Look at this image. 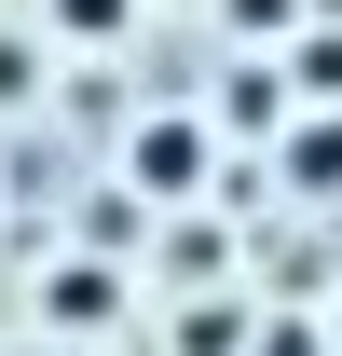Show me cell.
<instances>
[{"instance_id": "6da1fadb", "label": "cell", "mask_w": 342, "mask_h": 356, "mask_svg": "<svg viewBox=\"0 0 342 356\" xmlns=\"http://www.w3.org/2000/svg\"><path fill=\"white\" fill-rule=\"evenodd\" d=\"M124 165H137V192H192V178H206V137H192V124H151Z\"/></svg>"}, {"instance_id": "7a4b0ae2", "label": "cell", "mask_w": 342, "mask_h": 356, "mask_svg": "<svg viewBox=\"0 0 342 356\" xmlns=\"http://www.w3.org/2000/svg\"><path fill=\"white\" fill-rule=\"evenodd\" d=\"M42 14H55V28H69V42H110V28H124L137 0H42Z\"/></svg>"}, {"instance_id": "3957f363", "label": "cell", "mask_w": 342, "mask_h": 356, "mask_svg": "<svg viewBox=\"0 0 342 356\" xmlns=\"http://www.w3.org/2000/svg\"><path fill=\"white\" fill-rule=\"evenodd\" d=\"M288 165L315 178V192H342V124H315V137H301V151H288Z\"/></svg>"}, {"instance_id": "277c9868", "label": "cell", "mask_w": 342, "mask_h": 356, "mask_svg": "<svg viewBox=\"0 0 342 356\" xmlns=\"http://www.w3.org/2000/svg\"><path fill=\"white\" fill-rule=\"evenodd\" d=\"M0 96H28V42H0Z\"/></svg>"}]
</instances>
